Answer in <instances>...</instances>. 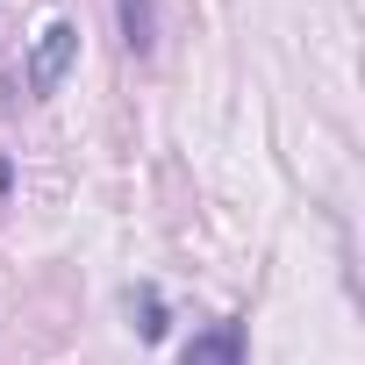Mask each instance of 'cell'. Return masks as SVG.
Wrapping results in <instances>:
<instances>
[{"mask_svg":"<svg viewBox=\"0 0 365 365\" xmlns=\"http://www.w3.org/2000/svg\"><path fill=\"white\" fill-rule=\"evenodd\" d=\"M72 65H79V22H43V36L29 43V58H22V86H29V101H51L65 79H72Z\"/></svg>","mask_w":365,"mask_h":365,"instance_id":"obj_1","label":"cell"},{"mask_svg":"<svg viewBox=\"0 0 365 365\" xmlns=\"http://www.w3.org/2000/svg\"><path fill=\"white\" fill-rule=\"evenodd\" d=\"M179 365H251V351H244V322H237V315H215L208 329L187 336Z\"/></svg>","mask_w":365,"mask_h":365,"instance_id":"obj_2","label":"cell"},{"mask_svg":"<svg viewBox=\"0 0 365 365\" xmlns=\"http://www.w3.org/2000/svg\"><path fill=\"white\" fill-rule=\"evenodd\" d=\"M115 29L129 58H158V8L150 0H115Z\"/></svg>","mask_w":365,"mask_h":365,"instance_id":"obj_3","label":"cell"},{"mask_svg":"<svg viewBox=\"0 0 365 365\" xmlns=\"http://www.w3.org/2000/svg\"><path fill=\"white\" fill-rule=\"evenodd\" d=\"M129 315H136V336L143 344H165V329H172V315H165V294L143 279V287H129Z\"/></svg>","mask_w":365,"mask_h":365,"instance_id":"obj_4","label":"cell"},{"mask_svg":"<svg viewBox=\"0 0 365 365\" xmlns=\"http://www.w3.org/2000/svg\"><path fill=\"white\" fill-rule=\"evenodd\" d=\"M8 194H15V158L0 150V201H8Z\"/></svg>","mask_w":365,"mask_h":365,"instance_id":"obj_5","label":"cell"}]
</instances>
